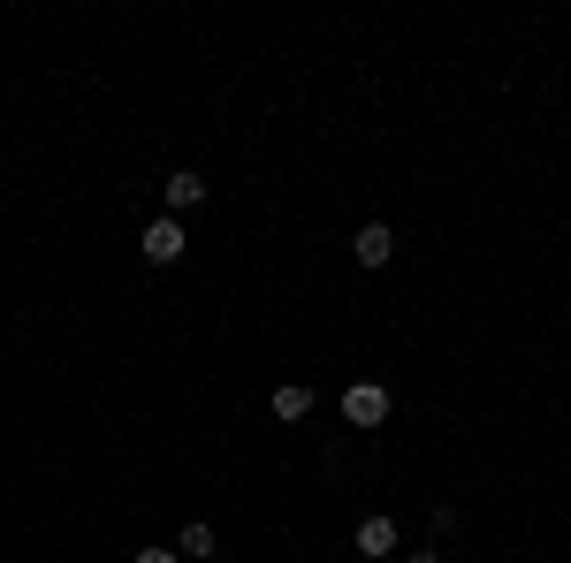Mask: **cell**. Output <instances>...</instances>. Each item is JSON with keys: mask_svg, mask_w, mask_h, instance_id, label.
I'll return each mask as SVG.
<instances>
[{"mask_svg": "<svg viewBox=\"0 0 571 563\" xmlns=\"http://www.w3.org/2000/svg\"><path fill=\"white\" fill-rule=\"evenodd\" d=\"M138 563H175V549H138Z\"/></svg>", "mask_w": 571, "mask_h": 563, "instance_id": "8", "label": "cell"}, {"mask_svg": "<svg viewBox=\"0 0 571 563\" xmlns=\"http://www.w3.org/2000/svg\"><path fill=\"white\" fill-rule=\"evenodd\" d=\"M175 556H214V526H183V541H175Z\"/></svg>", "mask_w": 571, "mask_h": 563, "instance_id": "7", "label": "cell"}, {"mask_svg": "<svg viewBox=\"0 0 571 563\" xmlns=\"http://www.w3.org/2000/svg\"><path fill=\"white\" fill-rule=\"evenodd\" d=\"M389 549H397V526L389 518H366L358 526V556H389Z\"/></svg>", "mask_w": 571, "mask_h": 563, "instance_id": "5", "label": "cell"}, {"mask_svg": "<svg viewBox=\"0 0 571 563\" xmlns=\"http://www.w3.org/2000/svg\"><path fill=\"white\" fill-rule=\"evenodd\" d=\"M343 420L351 426H381L389 420V389H381V381H358V389L343 397Z\"/></svg>", "mask_w": 571, "mask_h": 563, "instance_id": "1", "label": "cell"}, {"mask_svg": "<svg viewBox=\"0 0 571 563\" xmlns=\"http://www.w3.org/2000/svg\"><path fill=\"white\" fill-rule=\"evenodd\" d=\"M412 563H442V556H434V549H420V556H412Z\"/></svg>", "mask_w": 571, "mask_h": 563, "instance_id": "9", "label": "cell"}, {"mask_svg": "<svg viewBox=\"0 0 571 563\" xmlns=\"http://www.w3.org/2000/svg\"><path fill=\"white\" fill-rule=\"evenodd\" d=\"M145 260H152V267H175V260H183V221H152V229H145Z\"/></svg>", "mask_w": 571, "mask_h": 563, "instance_id": "3", "label": "cell"}, {"mask_svg": "<svg viewBox=\"0 0 571 563\" xmlns=\"http://www.w3.org/2000/svg\"><path fill=\"white\" fill-rule=\"evenodd\" d=\"M168 206H175V214L206 206V175H191V168H183V175H168Z\"/></svg>", "mask_w": 571, "mask_h": 563, "instance_id": "4", "label": "cell"}, {"mask_svg": "<svg viewBox=\"0 0 571 563\" xmlns=\"http://www.w3.org/2000/svg\"><path fill=\"white\" fill-rule=\"evenodd\" d=\"M389 252H397V237H389V221H366V229L351 237V260H358V267H389Z\"/></svg>", "mask_w": 571, "mask_h": 563, "instance_id": "2", "label": "cell"}, {"mask_svg": "<svg viewBox=\"0 0 571 563\" xmlns=\"http://www.w3.org/2000/svg\"><path fill=\"white\" fill-rule=\"evenodd\" d=\"M305 412H312V389H297V381L275 389V420H305Z\"/></svg>", "mask_w": 571, "mask_h": 563, "instance_id": "6", "label": "cell"}]
</instances>
